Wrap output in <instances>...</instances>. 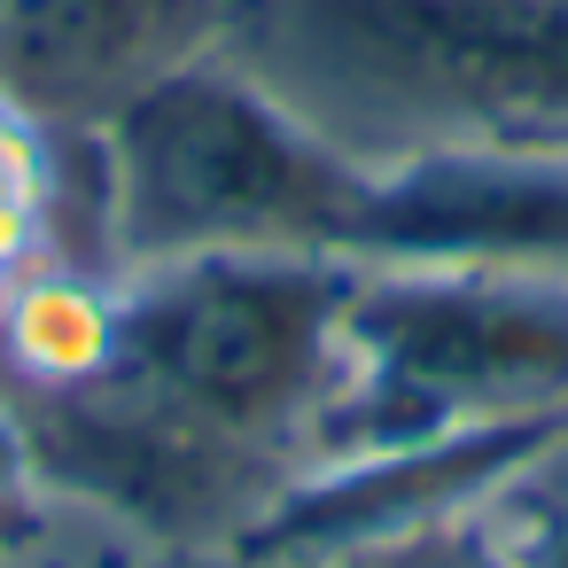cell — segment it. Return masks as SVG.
I'll use <instances>...</instances> for the list:
<instances>
[{
    "instance_id": "1",
    "label": "cell",
    "mask_w": 568,
    "mask_h": 568,
    "mask_svg": "<svg viewBox=\"0 0 568 568\" xmlns=\"http://www.w3.org/2000/svg\"><path fill=\"white\" fill-rule=\"evenodd\" d=\"M358 172L568 164V0H226V40Z\"/></svg>"
},
{
    "instance_id": "2",
    "label": "cell",
    "mask_w": 568,
    "mask_h": 568,
    "mask_svg": "<svg viewBox=\"0 0 568 568\" xmlns=\"http://www.w3.org/2000/svg\"><path fill=\"white\" fill-rule=\"evenodd\" d=\"M110 164V273L180 257H351L366 172L320 141L226 48L180 63L102 125Z\"/></svg>"
},
{
    "instance_id": "3",
    "label": "cell",
    "mask_w": 568,
    "mask_h": 568,
    "mask_svg": "<svg viewBox=\"0 0 568 568\" xmlns=\"http://www.w3.org/2000/svg\"><path fill=\"white\" fill-rule=\"evenodd\" d=\"M514 413H568V273L358 265L343 366L296 467Z\"/></svg>"
},
{
    "instance_id": "4",
    "label": "cell",
    "mask_w": 568,
    "mask_h": 568,
    "mask_svg": "<svg viewBox=\"0 0 568 568\" xmlns=\"http://www.w3.org/2000/svg\"><path fill=\"white\" fill-rule=\"evenodd\" d=\"M358 288L351 257L257 250V257H180L118 281L125 366L180 397L187 413L250 436L296 467L312 413L343 366V304Z\"/></svg>"
},
{
    "instance_id": "5",
    "label": "cell",
    "mask_w": 568,
    "mask_h": 568,
    "mask_svg": "<svg viewBox=\"0 0 568 568\" xmlns=\"http://www.w3.org/2000/svg\"><path fill=\"white\" fill-rule=\"evenodd\" d=\"M40 459V490L55 506H79L87 521L118 529L149 552H195V545H234L242 521L288 483V459L226 436L219 420L187 413L133 366L87 382V389H48L17 397Z\"/></svg>"
},
{
    "instance_id": "6",
    "label": "cell",
    "mask_w": 568,
    "mask_h": 568,
    "mask_svg": "<svg viewBox=\"0 0 568 568\" xmlns=\"http://www.w3.org/2000/svg\"><path fill=\"white\" fill-rule=\"evenodd\" d=\"M552 444H568V413H514V420H467L436 436H405L382 452H343L288 467V483L242 521V552L281 560H358L374 545H397L413 529H436L452 514L490 506L514 475H529Z\"/></svg>"
},
{
    "instance_id": "7",
    "label": "cell",
    "mask_w": 568,
    "mask_h": 568,
    "mask_svg": "<svg viewBox=\"0 0 568 568\" xmlns=\"http://www.w3.org/2000/svg\"><path fill=\"white\" fill-rule=\"evenodd\" d=\"M219 40L226 0H0V110L40 133H102Z\"/></svg>"
},
{
    "instance_id": "8",
    "label": "cell",
    "mask_w": 568,
    "mask_h": 568,
    "mask_svg": "<svg viewBox=\"0 0 568 568\" xmlns=\"http://www.w3.org/2000/svg\"><path fill=\"white\" fill-rule=\"evenodd\" d=\"M351 265H521L568 273V164L428 156L366 172Z\"/></svg>"
},
{
    "instance_id": "9",
    "label": "cell",
    "mask_w": 568,
    "mask_h": 568,
    "mask_svg": "<svg viewBox=\"0 0 568 568\" xmlns=\"http://www.w3.org/2000/svg\"><path fill=\"white\" fill-rule=\"evenodd\" d=\"M118 366H125V296L110 273L48 257L0 288V382L17 397L87 389Z\"/></svg>"
},
{
    "instance_id": "10",
    "label": "cell",
    "mask_w": 568,
    "mask_h": 568,
    "mask_svg": "<svg viewBox=\"0 0 568 568\" xmlns=\"http://www.w3.org/2000/svg\"><path fill=\"white\" fill-rule=\"evenodd\" d=\"M48 187H55L48 133L0 110V288H9V281H24L32 265H48V257H55Z\"/></svg>"
},
{
    "instance_id": "11",
    "label": "cell",
    "mask_w": 568,
    "mask_h": 568,
    "mask_svg": "<svg viewBox=\"0 0 568 568\" xmlns=\"http://www.w3.org/2000/svg\"><path fill=\"white\" fill-rule=\"evenodd\" d=\"M343 568H529V560L514 552V537L498 529V514L475 506V514H452V521L413 529L397 545H374V552H358Z\"/></svg>"
},
{
    "instance_id": "12",
    "label": "cell",
    "mask_w": 568,
    "mask_h": 568,
    "mask_svg": "<svg viewBox=\"0 0 568 568\" xmlns=\"http://www.w3.org/2000/svg\"><path fill=\"white\" fill-rule=\"evenodd\" d=\"M32 498H48L40 490V459H32V428H24L17 389L0 382V514H24Z\"/></svg>"
},
{
    "instance_id": "13",
    "label": "cell",
    "mask_w": 568,
    "mask_h": 568,
    "mask_svg": "<svg viewBox=\"0 0 568 568\" xmlns=\"http://www.w3.org/2000/svg\"><path fill=\"white\" fill-rule=\"evenodd\" d=\"M133 568H335V560H281V552H242V545H195V552H149Z\"/></svg>"
},
{
    "instance_id": "14",
    "label": "cell",
    "mask_w": 568,
    "mask_h": 568,
    "mask_svg": "<svg viewBox=\"0 0 568 568\" xmlns=\"http://www.w3.org/2000/svg\"><path fill=\"white\" fill-rule=\"evenodd\" d=\"M0 568H9V560H0Z\"/></svg>"
}]
</instances>
